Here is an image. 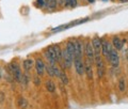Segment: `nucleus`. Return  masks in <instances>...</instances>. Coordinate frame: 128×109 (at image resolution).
Segmentation results:
<instances>
[{"mask_svg": "<svg viewBox=\"0 0 128 109\" xmlns=\"http://www.w3.org/2000/svg\"><path fill=\"white\" fill-rule=\"evenodd\" d=\"M1 77H2V72H1V68H0V79H1Z\"/></svg>", "mask_w": 128, "mask_h": 109, "instance_id": "27", "label": "nucleus"}, {"mask_svg": "<svg viewBox=\"0 0 128 109\" xmlns=\"http://www.w3.org/2000/svg\"><path fill=\"white\" fill-rule=\"evenodd\" d=\"M75 43V57L74 58H82V42L79 40L74 41Z\"/></svg>", "mask_w": 128, "mask_h": 109, "instance_id": "11", "label": "nucleus"}, {"mask_svg": "<svg viewBox=\"0 0 128 109\" xmlns=\"http://www.w3.org/2000/svg\"><path fill=\"white\" fill-rule=\"evenodd\" d=\"M73 63V58L70 57V55L67 52L66 49L62 50V61H61V65L63 68H70Z\"/></svg>", "mask_w": 128, "mask_h": 109, "instance_id": "2", "label": "nucleus"}, {"mask_svg": "<svg viewBox=\"0 0 128 109\" xmlns=\"http://www.w3.org/2000/svg\"><path fill=\"white\" fill-rule=\"evenodd\" d=\"M120 1H121V2H127L128 0H120Z\"/></svg>", "mask_w": 128, "mask_h": 109, "instance_id": "28", "label": "nucleus"}, {"mask_svg": "<svg viewBox=\"0 0 128 109\" xmlns=\"http://www.w3.org/2000/svg\"><path fill=\"white\" fill-rule=\"evenodd\" d=\"M108 61L111 64L113 67H118V64H120V57H118V50H115L113 48V50L111 51V54L109 55L108 57Z\"/></svg>", "mask_w": 128, "mask_h": 109, "instance_id": "6", "label": "nucleus"}, {"mask_svg": "<svg viewBox=\"0 0 128 109\" xmlns=\"http://www.w3.org/2000/svg\"><path fill=\"white\" fill-rule=\"evenodd\" d=\"M84 55L86 56L88 60L90 61V63L94 62V58H95V52L93 49V46H92V43L86 42V46H84Z\"/></svg>", "mask_w": 128, "mask_h": 109, "instance_id": "3", "label": "nucleus"}, {"mask_svg": "<svg viewBox=\"0 0 128 109\" xmlns=\"http://www.w3.org/2000/svg\"><path fill=\"white\" fill-rule=\"evenodd\" d=\"M28 72H26L25 74H22V83H25V84H27L28 83V81H29V76H28V74H27Z\"/></svg>", "mask_w": 128, "mask_h": 109, "instance_id": "22", "label": "nucleus"}, {"mask_svg": "<svg viewBox=\"0 0 128 109\" xmlns=\"http://www.w3.org/2000/svg\"><path fill=\"white\" fill-rule=\"evenodd\" d=\"M74 65L75 70L77 72L78 75H83L84 74V63L82 61V58H74Z\"/></svg>", "mask_w": 128, "mask_h": 109, "instance_id": "7", "label": "nucleus"}, {"mask_svg": "<svg viewBox=\"0 0 128 109\" xmlns=\"http://www.w3.org/2000/svg\"><path fill=\"white\" fill-rule=\"evenodd\" d=\"M46 89H47L48 92H50V93H54L56 91V84L52 80H48L46 82Z\"/></svg>", "mask_w": 128, "mask_h": 109, "instance_id": "16", "label": "nucleus"}, {"mask_svg": "<svg viewBox=\"0 0 128 109\" xmlns=\"http://www.w3.org/2000/svg\"><path fill=\"white\" fill-rule=\"evenodd\" d=\"M38 6L40 7V8H43L44 6H45L46 5V1H45V0H38Z\"/></svg>", "mask_w": 128, "mask_h": 109, "instance_id": "25", "label": "nucleus"}, {"mask_svg": "<svg viewBox=\"0 0 128 109\" xmlns=\"http://www.w3.org/2000/svg\"><path fill=\"white\" fill-rule=\"evenodd\" d=\"M94 61H96V66H97V75L99 78H102L105 75V63L102 60L100 56H95Z\"/></svg>", "mask_w": 128, "mask_h": 109, "instance_id": "4", "label": "nucleus"}, {"mask_svg": "<svg viewBox=\"0 0 128 109\" xmlns=\"http://www.w3.org/2000/svg\"><path fill=\"white\" fill-rule=\"evenodd\" d=\"M9 71L12 74V76L14 77V79L16 80L17 82H22V70L19 65L17 63H11L9 65Z\"/></svg>", "mask_w": 128, "mask_h": 109, "instance_id": "1", "label": "nucleus"}, {"mask_svg": "<svg viewBox=\"0 0 128 109\" xmlns=\"http://www.w3.org/2000/svg\"><path fill=\"white\" fill-rule=\"evenodd\" d=\"M60 73H61V71L59 70V67H58L57 65H54V74L56 77H59V76H60Z\"/></svg>", "mask_w": 128, "mask_h": 109, "instance_id": "23", "label": "nucleus"}, {"mask_svg": "<svg viewBox=\"0 0 128 109\" xmlns=\"http://www.w3.org/2000/svg\"><path fill=\"white\" fill-rule=\"evenodd\" d=\"M65 49L67 50V52L70 55V57L73 58V60H74V57H75V43H74V41H68L66 43V48Z\"/></svg>", "mask_w": 128, "mask_h": 109, "instance_id": "12", "label": "nucleus"}, {"mask_svg": "<svg viewBox=\"0 0 128 109\" xmlns=\"http://www.w3.org/2000/svg\"><path fill=\"white\" fill-rule=\"evenodd\" d=\"M33 81L35 83V86H40V84H41V79H40V77H38V76H34Z\"/></svg>", "mask_w": 128, "mask_h": 109, "instance_id": "24", "label": "nucleus"}, {"mask_svg": "<svg viewBox=\"0 0 128 109\" xmlns=\"http://www.w3.org/2000/svg\"><path fill=\"white\" fill-rule=\"evenodd\" d=\"M125 88H126V83H125V79L124 78H121L118 81V89L120 91H125Z\"/></svg>", "mask_w": 128, "mask_h": 109, "instance_id": "21", "label": "nucleus"}, {"mask_svg": "<svg viewBox=\"0 0 128 109\" xmlns=\"http://www.w3.org/2000/svg\"><path fill=\"white\" fill-rule=\"evenodd\" d=\"M54 50H56V57H57V62L61 63L62 61V50L60 48L59 45H54Z\"/></svg>", "mask_w": 128, "mask_h": 109, "instance_id": "15", "label": "nucleus"}, {"mask_svg": "<svg viewBox=\"0 0 128 109\" xmlns=\"http://www.w3.org/2000/svg\"><path fill=\"white\" fill-rule=\"evenodd\" d=\"M92 46H93V49L95 52V56H99L102 52V40L98 38V36H95L92 40Z\"/></svg>", "mask_w": 128, "mask_h": 109, "instance_id": "9", "label": "nucleus"}, {"mask_svg": "<svg viewBox=\"0 0 128 109\" xmlns=\"http://www.w3.org/2000/svg\"><path fill=\"white\" fill-rule=\"evenodd\" d=\"M77 6V0H70V8H75Z\"/></svg>", "mask_w": 128, "mask_h": 109, "instance_id": "26", "label": "nucleus"}, {"mask_svg": "<svg viewBox=\"0 0 128 109\" xmlns=\"http://www.w3.org/2000/svg\"><path fill=\"white\" fill-rule=\"evenodd\" d=\"M34 66H35V71H36L38 75L42 76L44 73H45V67H46V65H45V62L43 61V59L38 58V59L34 61Z\"/></svg>", "mask_w": 128, "mask_h": 109, "instance_id": "8", "label": "nucleus"}, {"mask_svg": "<svg viewBox=\"0 0 128 109\" xmlns=\"http://www.w3.org/2000/svg\"><path fill=\"white\" fill-rule=\"evenodd\" d=\"M112 50H113V46L108 41H106V40H102V54L104 57L108 59Z\"/></svg>", "mask_w": 128, "mask_h": 109, "instance_id": "5", "label": "nucleus"}, {"mask_svg": "<svg viewBox=\"0 0 128 109\" xmlns=\"http://www.w3.org/2000/svg\"><path fill=\"white\" fill-rule=\"evenodd\" d=\"M22 66H24V70H25L26 72H29V71H31V68L34 66V61L32 59H26V60H24Z\"/></svg>", "mask_w": 128, "mask_h": 109, "instance_id": "14", "label": "nucleus"}, {"mask_svg": "<svg viewBox=\"0 0 128 109\" xmlns=\"http://www.w3.org/2000/svg\"><path fill=\"white\" fill-rule=\"evenodd\" d=\"M45 71L47 72V74L50 76V77H54V65H50V64H48V65H46L45 67Z\"/></svg>", "mask_w": 128, "mask_h": 109, "instance_id": "20", "label": "nucleus"}, {"mask_svg": "<svg viewBox=\"0 0 128 109\" xmlns=\"http://www.w3.org/2000/svg\"><path fill=\"white\" fill-rule=\"evenodd\" d=\"M112 1H113V0H112Z\"/></svg>", "mask_w": 128, "mask_h": 109, "instance_id": "29", "label": "nucleus"}, {"mask_svg": "<svg viewBox=\"0 0 128 109\" xmlns=\"http://www.w3.org/2000/svg\"><path fill=\"white\" fill-rule=\"evenodd\" d=\"M17 105H18L19 108L25 109V108L28 106V102H27V99H26L25 97H19L18 100H17Z\"/></svg>", "mask_w": 128, "mask_h": 109, "instance_id": "17", "label": "nucleus"}, {"mask_svg": "<svg viewBox=\"0 0 128 109\" xmlns=\"http://www.w3.org/2000/svg\"><path fill=\"white\" fill-rule=\"evenodd\" d=\"M84 73L86 74L89 79L93 78V70H92V66H91V63L89 60H86V62L84 63Z\"/></svg>", "mask_w": 128, "mask_h": 109, "instance_id": "13", "label": "nucleus"}, {"mask_svg": "<svg viewBox=\"0 0 128 109\" xmlns=\"http://www.w3.org/2000/svg\"><path fill=\"white\" fill-rule=\"evenodd\" d=\"M57 3H58V0H47L46 6L48 9L54 10V9H56V7H57Z\"/></svg>", "mask_w": 128, "mask_h": 109, "instance_id": "19", "label": "nucleus"}, {"mask_svg": "<svg viewBox=\"0 0 128 109\" xmlns=\"http://www.w3.org/2000/svg\"><path fill=\"white\" fill-rule=\"evenodd\" d=\"M124 43H125V40H121L118 36H114L112 39V46L114 47L115 50H121L123 48Z\"/></svg>", "mask_w": 128, "mask_h": 109, "instance_id": "10", "label": "nucleus"}, {"mask_svg": "<svg viewBox=\"0 0 128 109\" xmlns=\"http://www.w3.org/2000/svg\"><path fill=\"white\" fill-rule=\"evenodd\" d=\"M59 78H60V80H61V81H62L64 84H67V83H68V77H67L66 73L64 72V71H61Z\"/></svg>", "mask_w": 128, "mask_h": 109, "instance_id": "18", "label": "nucleus"}]
</instances>
